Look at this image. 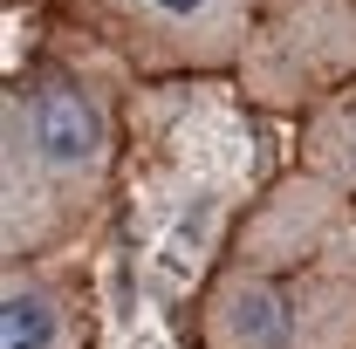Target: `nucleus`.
Returning a JSON list of instances; mask_svg holds the SVG:
<instances>
[{
  "label": "nucleus",
  "mask_w": 356,
  "mask_h": 349,
  "mask_svg": "<svg viewBox=\"0 0 356 349\" xmlns=\"http://www.w3.org/2000/svg\"><path fill=\"white\" fill-rule=\"evenodd\" d=\"M69 7L144 69H213L247 48L261 0H69Z\"/></svg>",
  "instance_id": "nucleus-3"
},
{
  "label": "nucleus",
  "mask_w": 356,
  "mask_h": 349,
  "mask_svg": "<svg viewBox=\"0 0 356 349\" xmlns=\"http://www.w3.org/2000/svg\"><path fill=\"white\" fill-rule=\"evenodd\" d=\"M124 349H172V336H165V329H137Z\"/></svg>",
  "instance_id": "nucleus-7"
},
{
  "label": "nucleus",
  "mask_w": 356,
  "mask_h": 349,
  "mask_svg": "<svg viewBox=\"0 0 356 349\" xmlns=\"http://www.w3.org/2000/svg\"><path fill=\"white\" fill-rule=\"evenodd\" d=\"M206 349H356V274L226 267L199 308Z\"/></svg>",
  "instance_id": "nucleus-2"
},
{
  "label": "nucleus",
  "mask_w": 356,
  "mask_h": 349,
  "mask_svg": "<svg viewBox=\"0 0 356 349\" xmlns=\"http://www.w3.org/2000/svg\"><path fill=\"white\" fill-rule=\"evenodd\" d=\"M309 172L322 178L329 192H350V199H356V89L315 117V131H309Z\"/></svg>",
  "instance_id": "nucleus-6"
},
{
  "label": "nucleus",
  "mask_w": 356,
  "mask_h": 349,
  "mask_svg": "<svg viewBox=\"0 0 356 349\" xmlns=\"http://www.w3.org/2000/svg\"><path fill=\"white\" fill-rule=\"evenodd\" d=\"M117 110L69 62L21 69L0 103V254L7 267L69 240L110 192Z\"/></svg>",
  "instance_id": "nucleus-1"
},
{
  "label": "nucleus",
  "mask_w": 356,
  "mask_h": 349,
  "mask_svg": "<svg viewBox=\"0 0 356 349\" xmlns=\"http://www.w3.org/2000/svg\"><path fill=\"white\" fill-rule=\"evenodd\" d=\"M220 219H226V199L213 185H199V192H185L165 226H158V247H151V274L165 281V288H185V281H199V267L206 254L220 247Z\"/></svg>",
  "instance_id": "nucleus-5"
},
{
  "label": "nucleus",
  "mask_w": 356,
  "mask_h": 349,
  "mask_svg": "<svg viewBox=\"0 0 356 349\" xmlns=\"http://www.w3.org/2000/svg\"><path fill=\"white\" fill-rule=\"evenodd\" d=\"M0 349H83V308L48 267L14 261L0 274Z\"/></svg>",
  "instance_id": "nucleus-4"
}]
</instances>
